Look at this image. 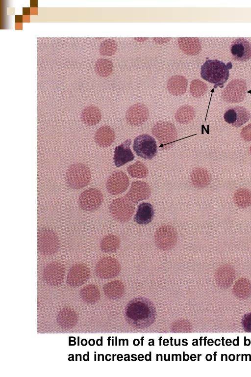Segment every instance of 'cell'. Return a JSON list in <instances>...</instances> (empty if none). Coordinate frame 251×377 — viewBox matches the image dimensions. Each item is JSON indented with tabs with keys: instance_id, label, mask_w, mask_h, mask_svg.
Here are the masks:
<instances>
[{
	"instance_id": "cell-33",
	"label": "cell",
	"mask_w": 251,
	"mask_h": 377,
	"mask_svg": "<svg viewBox=\"0 0 251 377\" xmlns=\"http://www.w3.org/2000/svg\"><path fill=\"white\" fill-rule=\"evenodd\" d=\"M207 90V85L204 82L198 79L193 80L190 84V92L196 98L204 95Z\"/></svg>"
},
{
	"instance_id": "cell-4",
	"label": "cell",
	"mask_w": 251,
	"mask_h": 377,
	"mask_svg": "<svg viewBox=\"0 0 251 377\" xmlns=\"http://www.w3.org/2000/svg\"><path fill=\"white\" fill-rule=\"evenodd\" d=\"M38 250L43 255L50 256L56 253L60 246L56 233L49 228H42L38 232Z\"/></svg>"
},
{
	"instance_id": "cell-18",
	"label": "cell",
	"mask_w": 251,
	"mask_h": 377,
	"mask_svg": "<svg viewBox=\"0 0 251 377\" xmlns=\"http://www.w3.org/2000/svg\"><path fill=\"white\" fill-rule=\"evenodd\" d=\"M131 143V140L128 139L115 147L113 160L117 167H119L134 159V155L130 149Z\"/></svg>"
},
{
	"instance_id": "cell-29",
	"label": "cell",
	"mask_w": 251,
	"mask_h": 377,
	"mask_svg": "<svg viewBox=\"0 0 251 377\" xmlns=\"http://www.w3.org/2000/svg\"><path fill=\"white\" fill-rule=\"evenodd\" d=\"M195 116V109L190 106H184L180 107L175 114L176 120L177 122L181 124L191 122L194 119Z\"/></svg>"
},
{
	"instance_id": "cell-13",
	"label": "cell",
	"mask_w": 251,
	"mask_h": 377,
	"mask_svg": "<svg viewBox=\"0 0 251 377\" xmlns=\"http://www.w3.org/2000/svg\"><path fill=\"white\" fill-rule=\"evenodd\" d=\"M90 276V271L87 266L77 264L70 269L67 282L70 286L77 287L84 284L89 279Z\"/></svg>"
},
{
	"instance_id": "cell-22",
	"label": "cell",
	"mask_w": 251,
	"mask_h": 377,
	"mask_svg": "<svg viewBox=\"0 0 251 377\" xmlns=\"http://www.w3.org/2000/svg\"><path fill=\"white\" fill-rule=\"evenodd\" d=\"M235 277V270L231 266L228 265L221 266L217 269L215 275L217 283L223 287L230 286Z\"/></svg>"
},
{
	"instance_id": "cell-36",
	"label": "cell",
	"mask_w": 251,
	"mask_h": 377,
	"mask_svg": "<svg viewBox=\"0 0 251 377\" xmlns=\"http://www.w3.org/2000/svg\"><path fill=\"white\" fill-rule=\"evenodd\" d=\"M241 323L244 330L246 332H251V312L244 315Z\"/></svg>"
},
{
	"instance_id": "cell-27",
	"label": "cell",
	"mask_w": 251,
	"mask_h": 377,
	"mask_svg": "<svg viewBox=\"0 0 251 377\" xmlns=\"http://www.w3.org/2000/svg\"><path fill=\"white\" fill-rule=\"evenodd\" d=\"M233 199L238 207L247 208L251 205V191L246 188L238 189L234 194Z\"/></svg>"
},
{
	"instance_id": "cell-9",
	"label": "cell",
	"mask_w": 251,
	"mask_h": 377,
	"mask_svg": "<svg viewBox=\"0 0 251 377\" xmlns=\"http://www.w3.org/2000/svg\"><path fill=\"white\" fill-rule=\"evenodd\" d=\"M80 208L83 211L93 212L98 210L103 201L101 191L95 188H90L83 191L79 197Z\"/></svg>"
},
{
	"instance_id": "cell-3",
	"label": "cell",
	"mask_w": 251,
	"mask_h": 377,
	"mask_svg": "<svg viewBox=\"0 0 251 377\" xmlns=\"http://www.w3.org/2000/svg\"><path fill=\"white\" fill-rule=\"evenodd\" d=\"M66 182L73 189H78L86 186L91 180V172L89 168L82 163L71 165L66 174Z\"/></svg>"
},
{
	"instance_id": "cell-12",
	"label": "cell",
	"mask_w": 251,
	"mask_h": 377,
	"mask_svg": "<svg viewBox=\"0 0 251 377\" xmlns=\"http://www.w3.org/2000/svg\"><path fill=\"white\" fill-rule=\"evenodd\" d=\"M65 272L63 265L57 262H52L44 268L43 278L46 283L50 286H59L63 281Z\"/></svg>"
},
{
	"instance_id": "cell-28",
	"label": "cell",
	"mask_w": 251,
	"mask_h": 377,
	"mask_svg": "<svg viewBox=\"0 0 251 377\" xmlns=\"http://www.w3.org/2000/svg\"><path fill=\"white\" fill-rule=\"evenodd\" d=\"M58 322L62 327L72 328L77 322L76 315L72 310H62L58 315Z\"/></svg>"
},
{
	"instance_id": "cell-37",
	"label": "cell",
	"mask_w": 251,
	"mask_h": 377,
	"mask_svg": "<svg viewBox=\"0 0 251 377\" xmlns=\"http://www.w3.org/2000/svg\"><path fill=\"white\" fill-rule=\"evenodd\" d=\"M241 135L242 139L245 141H251V123L242 128Z\"/></svg>"
},
{
	"instance_id": "cell-11",
	"label": "cell",
	"mask_w": 251,
	"mask_h": 377,
	"mask_svg": "<svg viewBox=\"0 0 251 377\" xmlns=\"http://www.w3.org/2000/svg\"><path fill=\"white\" fill-rule=\"evenodd\" d=\"M129 185V180L126 174L121 171L113 172L107 180L106 187L111 195H117L125 191Z\"/></svg>"
},
{
	"instance_id": "cell-25",
	"label": "cell",
	"mask_w": 251,
	"mask_h": 377,
	"mask_svg": "<svg viewBox=\"0 0 251 377\" xmlns=\"http://www.w3.org/2000/svg\"><path fill=\"white\" fill-rule=\"evenodd\" d=\"M82 121L86 125L93 126L98 124L101 118L99 108L93 106L86 107L82 111Z\"/></svg>"
},
{
	"instance_id": "cell-16",
	"label": "cell",
	"mask_w": 251,
	"mask_h": 377,
	"mask_svg": "<svg viewBox=\"0 0 251 377\" xmlns=\"http://www.w3.org/2000/svg\"><path fill=\"white\" fill-rule=\"evenodd\" d=\"M151 193V188L148 183L143 181H135L132 182L129 191L125 196L132 203L136 204L148 199Z\"/></svg>"
},
{
	"instance_id": "cell-39",
	"label": "cell",
	"mask_w": 251,
	"mask_h": 377,
	"mask_svg": "<svg viewBox=\"0 0 251 377\" xmlns=\"http://www.w3.org/2000/svg\"><path fill=\"white\" fill-rule=\"evenodd\" d=\"M81 342L82 345H85L87 344V341L85 339L82 340Z\"/></svg>"
},
{
	"instance_id": "cell-10",
	"label": "cell",
	"mask_w": 251,
	"mask_h": 377,
	"mask_svg": "<svg viewBox=\"0 0 251 377\" xmlns=\"http://www.w3.org/2000/svg\"><path fill=\"white\" fill-rule=\"evenodd\" d=\"M96 273L102 279H109L117 276L120 271V265L114 258L104 257L100 259L96 266Z\"/></svg>"
},
{
	"instance_id": "cell-34",
	"label": "cell",
	"mask_w": 251,
	"mask_h": 377,
	"mask_svg": "<svg viewBox=\"0 0 251 377\" xmlns=\"http://www.w3.org/2000/svg\"><path fill=\"white\" fill-rule=\"evenodd\" d=\"M117 49V43L112 39H107L103 41L100 46V52L103 56L113 55L116 53Z\"/></svg>"
},
{
	"instance_id": "cell-14",
	"label": "cell",
	"mask_w": 251,
	"mask_h": 377,
	"mask_svg": "<svg viewBox=\"0 0 251 377\" xmlns=\"http://www.w3.org/2000/svg\"><path fill=\"white\" fill-rule=\"evenodd\" d=\"M224 118L225 121L232 126L239 127L250 120L251 115L244 107L237 106L227 108Z\"/></svg>"
},
{
	"instance_id": "cell-17",
	"label": "cell",
	"mask_w": 251,
	"mask_h": 377,
	"mask_svg": "<svg viewBox=\"0 0 251 377\" xmlns=\"http://www.w3.org/2000/svg\"><path fill=\"white\" fill-rule=\"evenodd\" d=\"M230 52L234 60L247 61L251 58V43L244 38H237L231 43Z\"/></svg>"
},
{
	"instance_id": "cell-6",
	"label": "cell",
	"mask_w": 251,
	"mask_h": 377,
	"mask_svg": "<svg viewBox=\"0 0 251 377\" xmlns=\"http://www.w3.org/2000/svg\"><path fill=\"white\" fill-rule=\"evenodd\" d=\"M109 210L114 219L121 222H125L131 218L135 207L132 202L125 196L113 200L110 204Z\"/></svg>"
},
{
	"instance_id": "cell-26",
	"label": "cell",
	"mask_w": 251,
	"mask_h": 377,
	"mask_svg": "<svg viewBox=\"0 0 251 377\" xmlns=\"http://www.w3.org/2000/svg\"><path fill=\"white\" fill-rule=\"evenodd\" d=\"M120 245V239L114 235L104 237L100 241V247L106 253H113L117 250Z\"/></svg>"
},
{
	"instance_id": "cell-19",
	"label": "cell",
	"mask_w": 251,
	"mask_h": 377,
	"mask_svg": "<svg viewBox=\"0 0 251 377\" xmlns=\"http://www.w3.org/2000/svg\"><path fill=\"white\" fill-rule=\"evenodd\" d=\"M177 43L180 50L189 55L199 54L201 49V42L196 37H179Z\"/></svg>"
},
{
	"instance_id": "cell-38",
	"label": "cell",
	"mask_w": 251,
	"mask_h": 377,
	"mask_svg": "<svg viewBox=\"0 0 251 377\" xmlns=\"http://www.w3.org/2000/svg\"><path fill=\"white\" fill-rule=\"evenodd\" d=\"M89 344L93 346L95 344V341L93 339H91L89 340Z\"/></svg>"
},
{
	"instance_id": "cell-8",
	"label": "cell",
	"mask_w": 251,
	"mask_h": 377,
	"mask_svg": "<svg viewBox=\"0 0 251 377\" xmlns=\"http://www.w3.org/2000/svg\"><path fill=\"white\" fill-rule=\"evenodd\" d=\"M177 242V233L172 226L164 225L160 226L155 234V243L162 250L173 248Z\"/></svg>"
},
{
	"instance_id": "cell-2",
	"label": "cell",
	"mask_w": 251,
	"mask_h": 377,
	"mask_svg": "<svg viewBox=\"0 0 251 377\" xmlns=\"http://www.w3.org/2000/svg\"><path fill=\"white\" fill-rule=\"evenodd\" d=\"M152 135L157 139L162 150L171 148L177 140V132L175 125L167 121H159L151 130Z\"/></svg>"
},
{
	"instance_id": "cell-7",
	"label": "cell",
	"mask_w": 251,
	"mask_h": 377,
	"mask_svg": "<svg viewBox=\"0 0 251 377\" xmlns=\"http://www.w3.org/2000/svg\"><path fill=\"white\" fill-rule=\"evenodd\" d=\"M247 90V86L244 80L233 79L223 90L221 97L227 103H239L245 98Z\"/></svg>"
},
{
	"instance_id": "cell-24",
	"label": "cell",
	"mask_w": 251,
	"mask_h": 377,
	"mask_svg": "<svg viewBox=\"0 0 251 377\" xmlns=\"http://www.w3.org/2000/svg\"><path fill=\"white\" fill-rule=\"evenodd\" d=\"M190 180L193 186L198 188H203L209 185L211 177L207 170L198 167L192 171Z\"/></svg>"
},
{
	"instance_id": "cell-35",
	"label": "cell",
	"mask_w": 251,
	"mask_h": 377,
	"mask_svg": "<svg viewBox=\"0 0 251 377\" xmlns=\"http://www.w3.org/2000/svg\"><path fill=\"white\" fill-rule=\"evenodd\" d=\"M233 290L236 294H249L251 292V283L246 278H240L236 281Z\"/></svg>"
},
{
	"instance_id": "cell-5",
	"label": "cell",
	"mask_w": 251,
	"mask_h": 377,
	"mask_svg": "<svg viewBox=\"0 0 251 377\" xmlns=\"http://www.w3.org/2000/svg\"><path fill=\"white\" fill-rule=\"evenodd\" d=\"M133 149L137 156L145 160H151L157 153L158 147L154 137L148 134L135 138Z\"/></svg>"
},
{
	"instance_id": "cell-15",
	"label": "cell",
	"mask_w": 251,
	"mask_h": 377,
	"mask_svg": "<svg viewBox=\"0 0 251 377\" xmlns=\"http://www.w3.org/2000/svg\"><path fill=\"white\" fill-rule=\"evenodd\" d=\"M149 115V110L144 104L137 103L130 106L126 114V122L131 126H139L146 122Z\"/></svg>"
},
{
	"instance_id": "cell-1",
	"label": "cell",
	"mask_w": 251,
	"mask_h": 377,
	"mask_svg": "<svg viewBox=\"0 0 251 377\" xmlns=\"http://www.w3.org/2000/svg\"><path fill=\"white\" fill-rule=\"evenodd\" d=\"M229 67L218 59H208L201 67V75L202 79L213 83L216 88H222L227 81Z\"/></svg>"
},
{
	"instance_id": "cell-31",
	"label": "cell",
	"mask_w": 251,
	"mask_h": 377,
	"mask_svg": "<svg viewBox=\"0 0 251 377\" xmlns=\"http://www.w3.org/2000/svg\"><path fill=\"white\" fill-rule=\"evenodd\" d=\"M127 172L133 178H145L148 176V170L146 165L139 161L130 165L127 168Z\"/></svg>"
},
{
	"instance_id": "cell-32",
	"label": "cell",
	"mask_w": 251,
	"mask_h": 377,
	"mask_svg": "<svg viewBox=\"0 0 251 377\" xmlns=\"http://www.w3.org/2000/svg\"><path fill=\"white\" fill-rule=\"evenodd\" d=\"M81 295L87 303H95L97 300L99 291L97 287L93 284H88L81 290Z\"/></svg>"
},
{
	"instance_id": "cell-40",
	"label": "cell",
	"mask_w": 251,
	"mask_h": 377,
	"mask_svg": "<svg viewBox=\"0 0 251 377\" xmlns=\"http://www.w3.org/2000/svg\"><path fill=\"white\" fill-rule=\"evenodd\" d=\"M250 154L251 155V146L250 147Z\"/></svg>"
},
{
	"instance_id": "cell-21",
	"label": "cell",
	"mask_w": 251,
	"mask_h": 377,
	"mask_svg": "<svg viewBox=\"0 0 251 377\" xmlns=\"http://www.w3.org/2000/svg\"><path fill=\"white\" fill-rule=\"evenodd\" d=\"M187 79L184 76L176 75L171 77L168 81L167 88L169 92L175 96H180L186 91Z\"/></svg>"
},
{
	"instance_id": "cell-20",
	"label": "cell",
	"mask_w": 251,
	"mask_h": 377,
	"mask_svg": "<svg viewBox=\"0 0 251 377\" xmlns=\"http://www.w3.org/2000/svg\"><path fill=\"white\" fill-rule=\"evenodd\" d=\"M154 210L149 203L143 202L138 205L134 217V221L140 225H147L153 218Z\"/></svg>"
},
{
	"instance_id": "cell-23",
	"label": "cell",
	"mask_w": 251,
	"mask_h": 377,
	"mask_svg": "<svg viewBox=\"0 0 251 377\" xmlns=\"http://www.w3.org/2000/svg\"><path fill=\"white\" fill-rule=\"evenodd\" d=\"M115 139V132L113 129L108 126H102L98 129L95 135L96 143L102 147L110 146Z\"/></svg>"
},
{
	"instance_id": "cell-30",
	"label": "cell",
	"mask_w": 251,
	"mask_h": 377,
	"mask_svg": "<svg viewBox=\"0 0 251 377\" xmlns=\"http://www.w3.org/2000/svg\"><path fill=\"white\" fill-rule=\"evenodd\" d=\"M113 62L107 58H99L95 64V70L96 73L102 77H107L110 75L113 71Z\"/></svg>"
}]
</instances>
